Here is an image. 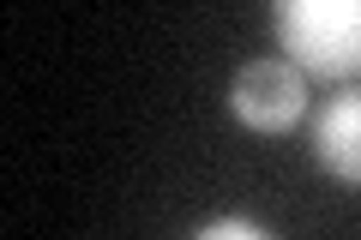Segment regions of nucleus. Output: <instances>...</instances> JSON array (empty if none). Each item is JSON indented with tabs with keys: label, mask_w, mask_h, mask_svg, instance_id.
Listing matches in <instances>:
<instances>
[{
	"label": "nucleus",
	"mask_w": 361,
	"mask_h": 240,
	"mask_svg": "<svg viewBox=\"0 0 361 240\" xmlns=\"http://www.w3.org/2000/svg\"><path fill=\"white\" fill-rule=\"evenodd\" d=\"M283 61L307 78H361V0H265Z\"/></svg>",
	"instance_id": "1"
},
{
	"label": "nucleus",
	"mask_w": 361,
	"mask_h": 240,
	"mask_svg": "<svg viewBox=\"0 0 361 240\" xmlns=\"http://www.w3.org/2000/svg\"><path fill=\"white\" fill-rule=\"evenodd\" d=\"M199 240H265L259 222H241V216H217V222L199 228Z\"/></svg>",
	"instance_id": "4"
},
{
	"label": "nucleus",
	"mask_w": 361,
	"mask_h": 240,
	"mask_svg": "<svg viewBox=\"0 0 361 240\" xmlns=\"http://www.w3.org/2000/svg\"><path fill=\"white\" fill-rule=\"evenodd\" d=\"M313 163L343 187H361V90H337L313 114Z\"/></svg>",
	"instance_id": "3"
},
{
	"label": "nucleus",
	"mask_w": 361,
	"mask_h": 240,
	"mask_svg": "<svg viewBox=\"0 0 361 240\" xmlns=\"http://www.w3.org/2000/svg\"><path fill=\"white\" fill-rule=\"evenodd\" d=\"M229 108L253 132H289L307 114V72L295 61H247L229 84Z\"/></svg>",
	"instance_id": "2"
}]
</instances>
